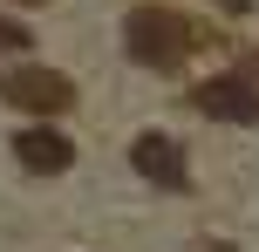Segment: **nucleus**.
<instances>
[{
	"label": "nucleus",
	"mask_w": 259,
	"mask_h": 252,
	"mask_svg": "<svg viewBox=\"0 0 259 252\" xmlns=\"http://www.w3.org/2000/svg\"><path fill=\"white\" fill-rule=\"evenodd\" d=\"M0 48H7V55H27V48H34V34H27L21 21H7V14H0Z\"/></svg>",
	"instance_id": "nucleus-6"
},
{
	"label": "nucleus",
	"mask_w": 259,
	"mask_h": 252,
	"mask_svg": "<svg viewBox=\"0 0 259 252\" xmlns=\"http://www.w3.org/2000/svg\"><path fill=\"white\" fill-rule=\"evenodd\" d=\"M239 75H246V82H259V55H246V62H239Z\"/></svg>",
	"instance_id": "nucleus-7"
},
{
	"label": "nucleus",
	"mask_w": 259,
	"mask_h": 252,
	"mask_svg": "<svg viewBox=\"0 0 259 252\" xmlns=\"http://www.w3.org/2000/svg\"><path fill=\"white\" fill-rule=\"evenodd\" d=\"M7 95H14V109H27V116H68V109H75V82H68L62 68H14Z\"/></svg>",
	"instance_id": "nucleus-2"
},
{
	"label": "nucleus",
	"mask_w": 259,
	"mask_h": 252,
	"mask_svg": "<svg viewBox=\"0 0 259 252\" xmlns=\"http://www.w3.org/2000/svg\"><path fill=\"white\" fill-rule=\"evenodd\" d=\"M14 157H21L34 177H62L68 164H75V143H68L62 130H48V123H34V130L14 136Z\"/></svg>",
	"instance_id": "nucleus-5"
},
{
	"label": "nucleus",
	"mask_w": 259,
	"mask_h": 252,
	"mask_svg": "<svg viewBox=\"0 0 259 252\" xmlns=\"http://www.w3.org/2000/svg\"><path fill=\"white\" fill-rule=\"evenodd\" d=\"M191 41H198V27L184 21L178 7H164V0H143V7H130V21H123V48L137 55L143 68H157V75L184 68Z\"/></svg>",
	"instance_id": "nucleus-1"
},
{
	"label": "nucleus",
	"mask_w": 259,
	"mask_h": 252,
	"mask_svg": "<svg viewBox=\"0 0 259 252\" xmlns=\"http://www.w3.org/2000/svg\"><path fill=\"white\" fill-rule=\"evenodd\" d=\"M191 109H198V116H211V123H259V82H246V75L232 68V75L191 89Z\"/></svg>",
	"instance_id": "nucleus-3"
},
{
	"label": "nucleus",
	"mask_w": 259,
	"mask_h": 252,
	"mask_svg": "<svg viewBox=\"0 0 259 252\" xmlns=\"http://www.w3.org/2000/svg\"><path fill=\"white\" fill-rule=\"evenodd\" d=\"M130 164H137V177H150L157 191H184V184H191V164H184V143H178V136H164V130L137 136V143H130Z\"/></svg>",
	"instance_id": "nucleus-4"
}]
</instances>
